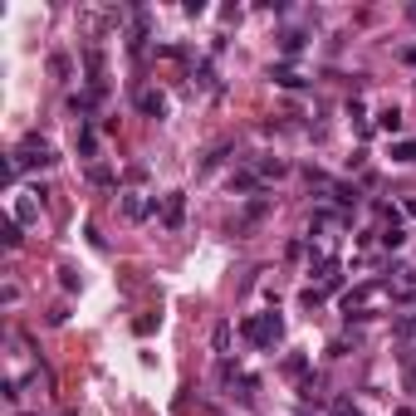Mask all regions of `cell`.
Returning a JSON list of instances; mask_svg holds the SVG:
<instances>
[{"label": "cell", "mask_w": 416, "mask_h": 416, "mask_svg": "<svg viewBox=\"0 0 416 416\" xmlns=\"http://www.w3.org/2000/svg\"><path fill=\"white\" fill-rule=\"evenodd\" d=\"M245 338H250L255 348H275V343L284 338V323H279V313H260V318H245Z\"/></svg>", "instance_id": "1"}, {"label": "cell", "mask_w": 416, "mask_h": 416, "mask_svg": "<svg viewBox=\"0 0 416 416\" xmlns=\"http://www.w3.org/2000/svg\"><path fill=\"white\" fill-rule=\"evenodd\" d=\"M382 284H363V289H353L348 299H343V309H348V318H372L377 313V304H382Z\"/></svg>", "instance_id": "2"}, {"label": "cell", "mask_w": 416, "mask_h": 416, "mask_svg": "<svg viewBox=\"0 0 416 416\" xmlns=\"http://www.w3.org/2000/svg\"><path fill=\"white\" fill-rule=\"evenodd\" d=\"M44 162H54L49 157V142L44 137H25L20 152H15V167H44Z\"/></svg>", "instance_id": "3"}, {"label": "cell", "mask_w": 416, "mask_h": 416, "mask_svg": "<svg viewBox=\"0 0 416 416\" xmlns=\"http://www.w3.org/2000/svg\"><path fill=\"white\" fill-rule=\"evenodd\" d=\"M162 220H167L172 230H177V225L187 220V196H182V191H172V196L162 201Z\"/></svg>", "instance_id": "4"}, {"label": "cell", "mask_w": 416, "mask_h": 416, "mask_svg": "<svg viewBox=\"0 0 416 416\" xmlns=\"http://www.w3.org/2000/svg\"><path fill=\"white\" fill-rule=\"evenodd\" d=\"M137 108L152 113V118H162V113H167V99H162L157 89H142V94H137Z\"/></svg>", "instance_id": "5"}, {"label": "cell", "mask_w": 416, "mask_h": 416, "mask_svg": "<svg viewBox=\"0 0 416 416\" xmlns=\"http://www.w3.org/2000/svg\"><path fill=\"white\" fill-rule=\"evenodd\" d=\"M260 187H265L260 172H235V177H230V191H260Z\"/></svg>", "instance_id": "6"}, {"label": "cell", "mask_w": 416, "mask_h": 416, "mask_svg": "<svg viewBox=\"0 0 416 416\" xmlns=\"http://www.w3.org/2000/svg\"><path fill=\"white\" fill-rule=\"evenodd\" d=\"M79 152H84V157H94V152H99V132H94L89 122L79 127Z\"/></svg>", "instance_id": "7"}, {"label": "cell", "mask_w": 416, "mask_h": 416, "mask_svg": "<svg viewBox=\"0 0 416 416\" xmlns=\"http://www.w3.org/2000/svg\"><path fill=\"white\" fill-rule=\"evenodd\" d=\"M377 127H382V132H397V127H402V113H397V108H382V113H377Z\"/></svg>", "instance_id": "8"}, {"label": "cell", "mask_w": 416, "mask_h": 416, "mask_svg": "<svg viewBox=\"0 0 416 416\" xmlns=\"http://www.w3.org/2000/svg\"><path fill=\"white\" fill-rule=\"evenodd\" d=\"M279 49H284V54H299V49H304V34H299V30L279 34Z\"/></svg>", "instance_id": "9"}, {"label": "cell", "mask_w": 416, "mask_h": 416, "mask_svg": "<svg viewBox=\"0 0 416 416\" xmlns=\"http://www.w3.org/2000/svg\"><path fill=\"white\" fill-rule=\"evenodd\" d=\"M270 79H275V84H284V89H304V79H299L294 69H275Z\"/></svg>", "instance_id": "10"}, {"label": "cell", "mask_w": 416, "mask_h": 416, "mask_svg": "<svg viewBox=\"0 0 416 416\" xmlns=\"http://www.w3.org/2000/svg\"><path fill=\"white\" fill-rule=\"evenodd\" d=\"M402 240H407V230H402V225H397V220H392V225H387V230H382V245H392V250H397V245H402Z\"/></svg>", "instance_id": "11"}, {"label": "cell", "mask_w": 416, "mask_h": 416, "mask_svg": "<svg viewBox=\"0 0 416 416\" xmlns=\"http://www.w3.org/2000/svg\"><path fill=\"white\" fill-rule=\"evenodd\" d=\"M397 338H412V343H416V313H407V318H397Z\"/></svg>", "instance_id": "12"}, {"label": "cell", "mask_w": 416, "mask_h": 416, "mask_svg": "<svg viewBox=\"0 0 416 416\" xmlns=\"http://www.w3.org/2000/svg\"><path fill=\"white\" fill-rule=\"evenodd\" d=\"M333 196H338L343 206H358V201H363V196H358V187H333Z\"/></svg>", "instance_id": "13"}, {"label": "cell", "mask_w": 416, "mask_h": 416, "mask_svg": "<svg viewBox=\"0 0 416 416\" xmlns=\"http://www.w3.org/2000/svg\"><path fill=\"white\" fill-rule=\"evenodd\" d=\"M0 235H5V245L15 250V245H20V220H5V225H0Z\"/></svg>", "instance_id": "14"}, {"label": "cell", "mask_w": 416, "mask_h": 416, "mask_svg": "<svg viewBox=\"0 0 416 416\" xmlns=\"http://www.w3.org/2000/svg\"><path fill=\"white\" fill-rule=\"evenodd\" d=\"M392 157H397V162H416V142H397Z\"/></svg>", "instance_id": "15"}, {"label": "cell", "mask_w": 416, "mask_h": 416, "mask_svg": "<svg viewBox=\"0 0 416 416\" xmlns=\"http://www.w3.org/2000/svg\"><path fill=\"white\" fill-rule=\"evenodd\" d=\"M152 328H157V318H152V313H142V318H137V323H132V333H142V338H147V333H152Z\"/></svg>", "instance_id": "16"}, {"label": "cell", "mask_w": 416, "mask_h": 416, "mask_svg": "<svg viewBox=\"0 0 416 416\" xmlns=\"http://www.w3.org/2000/svg\"><path fill=\"white\" fill-rule=\"evenodd\" d=\"M225 348H230V323L215 328V353H225Z\"/></svg>", "instance_id": "17"}, {"label": "cell", "mask_w": 416, "mask_h": 416, "mask_svg": "<svg viewBox=\"0 0 416 416\" xmlns=\"http://www.w3.org/2000/svg\"><path fill=\"white\" fill-rule=\"evenodd\" d=\"M89 182H99V187H113V172H108V167H94V172H89Z\"/></svg>", "instance_id": "18"}, {"label": "cell", "mask_w": 416, "mask_h": 416, "mask_svg": "<svg viewBox=\"0 0 416 416\" xmlns=\"http://www.w3.org/2000/svg\"><path fill=\"white\" fill-rule=\"evenodd\" d=\"M122 206H127V215H147V201H142V196H127Z\"/></svg>", "instance_id": "19"}, {"label": "cell", "mask_w": 416, "mask_h": 416, "mask_svg": "<svg viewBox=\"0 0 416 416\" xmlns=\"http://www.w3.org/2000/svg\"><path fill=\"white\" fill-rule=\"evenodd\" d=\"M49 69H54L59 79H69V59H64V54H54V59H49Z\"/></svg>", "instance_id": "20"}, {"label": "cell", "mask_w": 416, "mask_h": 416, "mask_svg": "<svg viewBox=\"0 0 416 416\" xmlns=\"http://www.w3.org/2000/svg\"><path fill=\"white\" fill-rule=\"evenodd\" d=\"M402 59H407V64H416V44H407V49H402Z\"/></svg>", "instance_id": "21"}]
</instances>
